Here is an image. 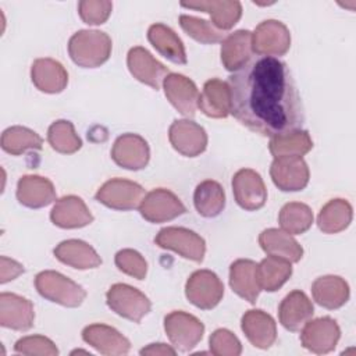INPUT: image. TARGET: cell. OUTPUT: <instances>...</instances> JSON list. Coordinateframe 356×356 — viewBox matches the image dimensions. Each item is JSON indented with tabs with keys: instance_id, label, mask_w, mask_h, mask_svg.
I'll return each instance as SVG.
<instances>
[{
	"instance_id": "6da1fadb",
	"label": "cell",
	"mask_w": 356,
	"mask_h": 356,
	"mask_svg": "<svg viewBox=\"0 0 356 356\" xmlns=\"http://www.w3.org/2000/svg\"><path fill=\"white\" fill-rule=\"evenodd\" d=\"M231 114L263 136L296 131L305 121L296 83L285 63L259 56L228 79Z\"/></svg>"
},
{
	"instance_id": "7a4b0ae2",
	"label": "cell",
	"mask_w": 356,
	"mask_h": 356,
	"mask_svg": "<svg viewBox=\"0 0 356 356\" xmlns=\"http://www.w3.org/2000/svg\"><path fill=\"white\" fill-rule=\"evenodd\" d=\"M111 47L113 43L107 33L82 29L70 38L68 54L76 65L82 68H96L108 60Z\"/></svg>"
},
{
	"instance_id": "3957f363",
	"label": "cell",
	"mask_w": 356,
	"mask_h": 356,
	"mask_svg": "<svg viewBox=\"0 0 356 356\" xmlns=\"http://www.w3.org/2000/svg\"><path fill=\"white\" fill-rule=\"evenodd\" d=\"M35 288L40 296L65 307H78L86 298V291L65 275L46 270L35 277Z\"/></svg>"
},
{
	"instance_id": "277c9868",
	"label": "cell",
	"mask_w": 356,
	"mask_h": 356,
	"mask_svg": "<svg viewBox=\"0 0 356 356\" xmlns=\"http://www.w3.org/2000/svg\"><path fill=\"white\" fill-rule=\"evenodd\" d=\"M106 302L114 313L134 323H140L152 309L147 296L128 284L111 285L106 293Z\"/></svg>"
},
{
	"instance_id": "5b68a950",
	"label": "cell",
	"mask_w": 356,
	"mask_h": 356,
	"mask_svg": "<svg viewBox=\"0 0 356 356\" xmlns=\"http://www.w3.org/2000/svg\"><path fill=\"white\" fill-rule=\"evenodd\" d=\"M164 330L177 350L189 352L200 342L204 325L193 314L175 310L164 317Z\"/></svg>"
},
{
	"instance_id": "8992f818",
	"label": "cell",
	"mask_w": 356,
	"mask_h": 356,
	"mask_svg": "<svg viewBox=\"0 0 356 356\" xmlns=\"http://www.w3.org/2000/svg\"><path fill=\"white\" fill-rule=\"evenodd\" d=\"M95 197L106 207L127 211L140 206L145 197V189L134 181L113 178L97 189Z\"/></svg>"
},
{
	"instance_id": "52a82bcc",
	"label": "cell",
	"mask_w": 356,
	"mask_h": 356,
	"mask_svg": "<svg viewBox=\"0 0 356 356\" xmlns=\"http://www.w3.org/2000/svg\"><path fill=\"white\" fill-rule=\"evenodd\" d=\"M154 243L193 261H202L206 253L204 239L195 231L184 227H165L160 229Z\"/></svg>"
},
{
	"instance_id": "ba28073f",
	"label": "cell",
	"mask_w": 356,
	"mask_h": 356,
	"mask_svg": "<svg viewBox=\"0 0 356 356\" xmlns=\"http://www.w3.org/2000/svg\"><path fill=\"white\" fill-rule=\"evenodd\" d=\"M186 299L202 310L216 307L224 295V285L216 273L197 270L192 273L185 284Z\"/></svg>"
},
{
	"instance_id": "9c48e42d",
	"label": "cell",
	"mask_w": 356,
	"mask_h": 356,
	"mask_svg": "<svg viewBox=\"0 0 356 356\" xmlns=\"http://www.w3.org/2000/svg\"><path fill=\"white\" fill-rule=\"evenodd\" d=\"M252 47L253 51L260 56H284L291 47L289 29L277 19L263 21L252 33Z\"/></svg>"
},
{
	"instance_id": "30bf717a",
	"label": "cell",
	"mask_w": 356,
	"mask_h": 356,
	"mask_svg": "<svg viewBox=\"0 0 356 356\" xmlns=\"http://www.w3.org/2000/svg\"><path fill=\"white\" fill-rule=\"evenodd\" d=\"M186 211L179 197L168 189L157 188L145 195L139 213L149 222L159 224L177 218Z\"/></svg>"
},
{
	"instance_id": "8fae6325",
	"label": "cell",
	"mask_w": 356,
	"mask_h": 356,
	"mask_svg": "<svg viewBox=\"0 0 356 356\" xmlns=\"http://www.w3.org/2000/svg\"><path fill=\"white\" fill-rule=\"evenodd\" d=\"M339 338V325L331 317L309 320L302 327L300 332V342L303 348L317 355H324L334 350Z\"/></svg>"
},
{
	"instance_id": "7c38bea8",
	"label": "cell",
	"mask_w": 356,
	"mask_h": 356,
	"mask_svg": "<svg viewBox=\"0 0 356 356\" xmlns=\"http://www.w3.org/2000/svg\"><path fill=\"white\" fill-rule=\"evenodd\" d=\"M274 185L284 192H296L306 188L309 182V167L302 157H274L270 167Z\"/></svg>"
},
{
	"instance_id": "4fadbf2b",
	"label": "cell",
	"mask_w": 356,
	"mask_h": 356,
	"mask_svg": "<svg viewBox=\"0 0 356 356\" xmlns=\"http://www.w3.org/2000/svg\"><path fill=\"white\" fill-rule=\"evenodd\" d=\"M232 191L236 203L248 211L261 209L267 200V189L259 172L242 168L232 178Z\"/></svg>"
},
{
	"instance_id": "5bb4252c",
	"label": "cell",
	"mask_w": 356,
	"mask_h": 356,
	"mask_svg": "<svg viewBox=\"0 0 356 356\" xmlns=\"http://www.w3.org/2000/svg\"><path fill=\"white\" fill-rule=\"evenodd\" d=\"M172 147L186 157H196L207 146V134L199 124L191 120H175L168 129Z\"/></svg>"
},
{
	"instance_id": "9a60e30c",
	"label": "cell",
	"mask_w": 356,
	"mask_h": 356,
	"mask_svg": "<svg viewBox=\"0 0 356 356\" xmlns=\"http://www.w3.org/2000/svg\"><path fill=\"white\" fill-rule=\"evenodd\" d=\"M111 159L122 168L138 171L147 165L150 150L147 142L136 134L118 136L111 149Z\"/></svg>"
},
{
	"instance_id": "2e32d148",
	"label": "cell",
	"mask_w": 356,
	"mask_h": 356,
	"mask_svg": "<svg viewBox=\"0 0 356 356\" xmlns=\"http://www.w3.org/2000/svg\"><path fill=\"white\" fill-rule=\"evenodd\" d=\"M127 65L129 72L139 82L159 90L164 78L170 74L168 68L157 61L145 47L136 46L128 51Z\"/></svg>"
},
{
	"instance_id": "e0dca14e",
	"label": "cell",
	"mask_w": 356,
	"mask_h": 356,
	"mask_svg": "<svg viewBox=\"0 0 356 356\" xmlns=\"http://www.w3.org/2000/svg\"><path fill=\"white\" fill-rule=\"evenodd\" d=\"M167 100L185 117H193L197 108L199 90L192 79L182 74L171 72L163 82Z\"/></svg>"
},
{
	"instance_id": "ac0fdd59",
	"label": "cell",
	"mask_w": 356,
	"mask_h": 356,
	"mask_svg": "<svg viewBox=\"0 0 356 356\" xmlns=\"http://www.w3.org/2000/svg\"><path fill=\"white\" fill-rule=\"evenodd\" d=\"M35 320L33 305L17 293L3 292L0 295V324L15 331H28Z\"/></svg>"
},
{
	"instance_id": "d6986e66",
	"label": "cell",
	"mask_w": 356,
	"mask_h": 356,
	"mask_svg": "<svg viewBox=\"0 0 356 356\" xmlns=\"http://www.w3.org/2000/svg\"><path fill=\"white\" fill-rule=\"evenodd\" d=\"M82 339L99 353L107 356L127 355L131 342L115 328L106 324H90L83 328Z\"/></svg>"
},
{
	"instance_id": "ffe728a7",
	"label": "cell",
	"mask_w": 356,
	"mask_h": 356,
	"mask_svg": "<svg viewBox=\"0 0 356 356\" xmlns=\"http://www.w3.org/2000/svg\"><path fill=\"white\" fill-rule=\"evenodd\" d=\"M50 220L60 228L71 229L89 225L93 221V216L81 197L68 195L54 203L50 211Z\"/></svg>"
},
{
	"instance_id": "44dd1931",
	"label": "cell",
	"mask_w": 356,
	"mask_h": 356,
	"mask_svg": "<svg viewBox=\"0 0 356 356\" xmlns=\"http://www.w3.org/2000/svg\"><path fill=\"white\" fill-rule=\"evenodd\" d=\"M241 327L248 341L259 349H268L277 339L274 318L260 309L248 310L242 316Z\"/></svg>"
},
{
	"instance_id": "7402d4cb",
	"label": "cell",
	"mask_w": 356,
	"mask_h": 356,
	"mask_svg": "<svg viewBox=\"0 0 356 356\" xmlns=\"http://www.w3.org/2000/svg\"><path fill=\"white\" fill-rule=\"evenodd\" d=\"M314 307L307 295L302 291L289 292L280 303L278 317L284 328L298 332L312 318Z\"/></svg>"
},
{
	"instance_id": "603a6c76",
	"label": "cell",
	"mask_w": 356,
	"mask_h": 356,
	"mask_svg": "<svg viewBox=\"0 0 356 356\" xmlns=\"http://www.w3.org/2000/svg\"><path fill=\"white\" fill-rule=\"evenodd\" d=\"M252 32L248 29L235 31L221 42V63L227 71H239L252 60Z\"/></svg>"
},
{
	"instance_id": "cb8c5ba5",
	"label": "cell",
	"mask_w": 356,
	"mask_h": 356,
	"mask_svg": "<svg viewBox=\"0 0 356 356\" xmlns=\"http://www.w3.org/2000/svg\"><path fill=\"white\" fill-rule=\"evenodd\" d=\"M18 202L29 209H40L56 200V189L44 177L24 175L17 184Z\"/></svg>"
},
{
	"instance_id": "d4e9b609",
	"label": "cell",
	"mask_w": 356,
	"mask_h": 356,
	"mask_svg": "<svg viewBox=\"0 0 356 356\" xmlns=\"http://www.w3.org/2000/svg\"><path fill=\"white\" fill-rule=\"evenodd\" d=\"M197 107L211 118H225L231 113V93L228 82L213 78L203 85Z\"/></svg>"
},
{
	"instance_id": "484cf974",
	"label": "cell",
	"mask_w": 356,
	"mask_h": 356,
	"mask_svg": "<svg viewBox=\"0 0 356 356\" xmlns=\"http://www.w3.org/2000/svg\"><path fill=\"white\" fill-rule=\"evenodd\" d=\"M33 85L44 93H60L68 83V72L53 58H38L31 67Z\"/></svg>"
},
{
	"instance_id": "4316f807",
	"label": "cell",
	"mask_w": 356,
	"mask_h": 356,
	"mask_svg": "<svg viewBox=\"0 0 356 356\" xmlns=\"http://www.w3.org/2000/svg\"><path fill=\"white\" fill-rule=\"evenodd\" d=\"M181 6L185 8L207 13L211 17L213 25L222 32L231 29L242 17V4L239 1L199 0L181 3Z\"/></svg>"
},
{
	"instance_id": "83f0119b",
	"label": "cell",
	"mask_w": 356,
	"mask_h": 356,
	"mask_svg": "<svg viewBox=\"0 0 356 356\" xmlns=\"http://www.w3.org/2000/svg\"><path fill=\"white\" fill-rule=\"evenodd\" d=\"M53 253L57 260L78 270L96 268L102 264V259L97 252L89 243L79 239H67L60 242L54 248Z\"/></svg>"
},
{
	"instance_id": "f1b7e54d",
	"label": "cell",
	"mask_w": 356,
	"mask_h": 356,
	"mask_svg": "<svg viewBox=\"0 0 356 356\" xmlns=\"http://www.w3.org/2000/svg\"><path fill=\"white\" fill-rule=\"evenodd\" d=\"M257 264L249 259H238L229 267V285L232 291L248 300L249 303H256L260 286L256 275Z\"/></svg>"
},
{
	"instance_id": "f546056e",
	"label": "cell",
	"mask_w": 356,
	"mask_h": 356,
	"mask_svg": "<svg viewBox=\"0 0 356 356\" xmlns=\"http://www.w3.org/2000/svg\"><path fill=\"white\" fill-rule=\"evenodd\" d=\"M259 243L267 254L282 257L291 263H298L303 256L299 242L291 234L278 228L264 229L259 235Z\"/></svg>"
},
{
	"instance_id": "4dcf8cb0",
	"label": "cell",
	"mask_w": 356,
	"mask_h": 356,
	"mask_svg": "<svg viewBox=\"0 0 356 356\" xmlns=\"http://www.w3.org/2000/svg\"><path fill=\"white\" fill-rule=\"evenodd\" d=\"M312 295L320 306L330 310L339 309L349 299V285L338 275H323L313 282Z\"/></svg>"
},
{
	"instance_id": "1f68e13d",
	"label": "cell",
	"mask_w": 356,
	"mask_h": 356,
	"mask_svg": "<svg viewBox=\"0 0 356 356\" xmlns=\"http://www.w3.org/2000/svg\"><path fill=\"white\" fill-rule=\"evenodd\" d=\"M152 46L167 60L175 64H186V51L178 35L164 24H153L147 31Z\"/></svg>"
},
{
	"instance_id": "d6a6232c",
	"label": "cell",
	"mask_w": 356,
	"mask_h": 356,
	"mask_svg": "<svg viewBox=\"0 0 356 356\" xmlns=\"http://www.w3.org/2000/svg\"><path fill=\"white\" fill-rule=\"evenodd\" d=\"M257 282L261 291L274 292L280 289L292 275L291 261L268 254L256 267Z\"/></svg>"
},
{
	"instance_id": "836d02e7",
	"label": "cell",
	"mask_w": 356,
	"mask_h": 356,
	"mask_svg": "<svg viewBox=\"0 0 356 356\" xmlns=\"http://www.w3.org/2000/svg\"><path fill=\"white\" fill-rule=\"evenodd\" d=\"M193 203L200 216L206 218L217 217L225 206V193L222 186L213 179L200 182L195 189Z\"/></svg>"
},
{
	"instance_id": "e575fe53",
	"label": "cell",
	"mask_w": 356,
	"mask_h": 356,
	"mask_svg": "<svg viewBox=\"0 0 356 356\" xmlns=\"http://www.w3.org/2000/svg\"><path fill=\"white\" fill-rule=\"evenodd\" d=\"M353 217L352 206L345 199H332L323 206L317 216V225L324 234H338L348 228Z\"/></svg>"
},
{
	"instance_id": "d590c367",
	"label": "cell",
	"mask_w": 356,
	"mask_h": 356,
	"mask_svg": "<svg viewBox=\"0 0 356 356\" xmlns=\"http://www.w3.org/2000/svg\"><path fill=\"white\" fill-rule=\"evenodd\" d=\"M313 147V140L307 131L296 129L282 135L273 136L268 143L270 153L274 157L282 156H293L302 157L303 154L309 153Z\"/></svg>"
},
{
	"instance_id": "8d00e7d4",
	"label": "cell",
	"mask_w": 356,
	"mask_h": 356,
	"mask_svg": "<svg viewBox=\"0 0 356 356\" xmlns=\"http://www.w3.org/2000/svg\"><path fill=\"white\" fill-rule=\"evenodd\" d=\"M43 139L25 127H10L1 135V149L13 156H19L28 150H40Z\"/></svg>"
},
{
	"instance_id": "74e56055",
	"label": "cell",
	"mask_w": 356,
	"mask_h": 356,
	"mask_svg": "<svg viewBox=\"0 0 356 356\" xmlns=\"http://www.w3.org/2000/svg\"><path fill=\"white\" fill-rule=\"evenodd\" d=\"M278 222L282 231L291 235H300L306 232L313 224L312 209L305 203L289 202L280 210Z\"/></svg>"
},
{
	"instance_id": "f35d334b",
	"label": "cell",
	"mask_w": 356,
	"mask_h": 356,
	"mask_svg": "<svg viewBox=\"0 0 356 356\" xmlns=\"http://www.w3.org/2000/svg\"><path fill=\"white\" fill-rule=\"evenodd\" d=\"M47 140L50 146L63 154H72L82 146V140L75 132L72 122L67 120L54 121L47 131Z\"/></svg>"
},
{
	"instance_id": "ab89813d",
	"label": "cell",
	"mask_w": 356,
	"mask_h": 356,
	"mask_svg": "<svg viewBox=\"0 0 356 356\" xmlns=\"http://www.w3.org/2000/svg\"><path fill=\"white\" fill-rule=\"evenodd\" d=\"M179 25L185 33L204 44L218 43L222 42L225 38V33L222 31L217 29L211 22L200 19L197 17L182 14L179 15Z\"/></svg>"
},
{
	"instance_id": "60d3db41",
	"label": "cell",
	"mask_w": 356,
	"mask_h": 356,
	"mask_svg": "<svg viewBox=\"0 0 356 356\" xmlns=\"http://www.w3.org/2000/svg\"><path fill=\"white\" fill-rule=\"evenodd\" d=\"M115 266L120 271L136 280H143L147 273V263L143 256L134 249H122L115 254Z\"/></svg>"
},
{
	"instance_id": "b9f144b4",
	"label": "cell",
	"mask_w": 356,
	"mask_h": 356,
	"mask_svg": "<svg viewBox=\"0 0 356 356\" xmlns=\"http://www.w3.org/2000/svg\"><path fill=\"white\" fill-rule=\"evenodd\" d=\"M14 350L19 355H39V356H56L58 349L54 342L43 335H29L18 339L14 345Z\"/></svg>"
},
{
	"instance_id": "7bdbcfd3",
	"label": "cell",
	"mask_w": 356,
	"mask_h": 356,
	"mask_svg": "<svg viewBox=\"0 0 356 356\" xmlns=\"http://www.w3.org/2000/svg\"><path fill=\"white\" fill-rule=\"evenodd\" d=\"M113 10V3L107 0H82L78 3L81 19L88 25L104 24Z\"/></svg>"
},
{
	"instance_id": "ee69618b",
	"label": "cell",
	"mask_w": 356,
	"mask_h": 356,
	"mask_svg": "<svg viewBox=\"0 0 356 356\" xmlns=\"http://www.w3.org/2000/svg\"><path fill=\"white\" fill-rule=\"evenodd\" d=\"M209 346L216 356H238L242 352V345L236 335L225 328H218L210 335Z\"/></svg>"
},
{
	"instance_id": "f6af8a7d",
	"label": "cell",
	"mask_w": 356,
	"mask_h": 356,
	"mask_svg": "<svg viewBox=\"0 0 356 356\" xmlns=\"http://www.w3.org/2000/svg\"><path fill=\"white\" fill-rule=\"evenodd\" d=\"M0 267H1V277H0V282L6 284L11 280H15L19 274L24 273V266L19 264L18 261L8 259L6 256L0 257Z\"/></svg>"
},
{
	"instance_id": "bcb514c9",
	"label": "cell",
	"mask_w": 356,
	"mask_h": 356,
	"mask_svg": "<svg viewBox=\"0 0 356 356\" xmlns=\"http://www.w3.org/2000/svg\"><path fill=\"white\" fill-rule=\"evenodd\" d=\"M175 353H177V349H174V348H171L170 345H165V343H150L146 348L140 349V355H152V356H154V355L174 356Z\"/></svg>"
}]
</instances>
